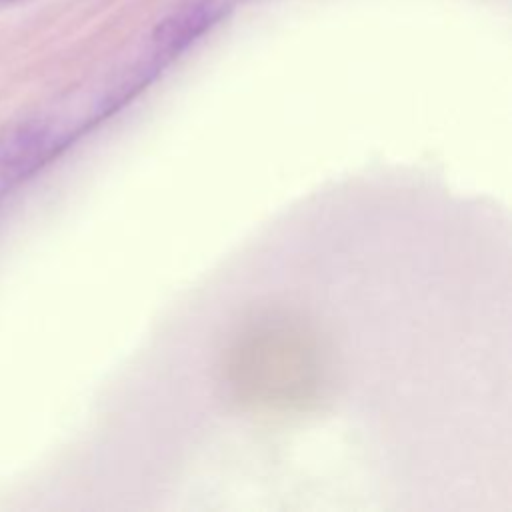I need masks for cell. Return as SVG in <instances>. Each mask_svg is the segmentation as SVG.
I'll return each instance as SVG.
<instances>
[{
  "instance_id": "obj_1",
  "label": "cell",
  "mask_w": 512,
  "mask_h": 512,
  "mask_svg": "<svg viewBox=\"0 0 512 512\" xmlns=\"http://www.w3.org/2000/svg\"><path fill=\"white\" fill-rule=\"evenodd\" d=\"M64 140L38 118L10 124L0 132V180L14 182L28 176Z\"/></svg>"
},
{
  "instance_id": "obj_2",
  "label": "cell",
  "mask_w": 512,
  "mask_h": 512,
  "mask_svg": "<svg viewBox=\"0 0 512 512\" xmlns=\"http://www.w3.org/2000/svg\"><path fill=\"white\" fill-rule=\"evenodd\" d=\"M222 14V4L216 0H202L186 6L168 16L154 32V42L164 56H172L182 50L204 30H208Z\"/></svg>"
},
{
  "instance_id": "obj_3",
  "label": "cell",
  "mask_w": 512,
  "mask_h": 512,
  "mask_svg": "<svg viewBox=\"0 0 512 512\" xmlns=\"http://www.w3.org/2000/svg\"><path fill=\"white\" fill-rule=\"evenodd\" d=\"M0 2H12V0H0Z\"/></svg>"
}]
</instances>
